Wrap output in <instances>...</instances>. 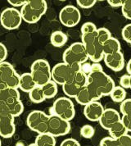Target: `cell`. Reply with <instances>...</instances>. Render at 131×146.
<instances>
[{"mask_svg": "<svg viewBox=\"0 0 131 146\" xmlns=\"http://www.w3.org/2000/svg\"><path fill=\"white\" fill-rule=\"evenodd\" d=\"M115 82L103 71L90 72L87 75V83L84 87L92 101H98L102 97L110 95Z\"/></svg>", "mask_w": 131, "mask_h": 146, "instance_id": "1", "label": "cell"}, {"mask_svg": "<svg viewBox=\"0 0 131 146\" xmlns=\"http://www.w3.org/2000/svg\"><path fill=\"white\" fill-rule=\"evenodd\" d=\"M97 30L93 32L81 34V43L85 46L89 59L93 62H101L104 57L103 50V43L98 37Z\"/></svg>", "mask_w": 131, "mask_h": 146, "instance_id": "2", "label": "cell"}, {"mask_svg": "<svg viewBox=\"0 0 131 146\" xmlns=\"http://www.w3.org/2000/svg\"><path fill=\"white\" fill-rule=\"evenodd\" d=\"M48 4L45 0H27L21 8L22 21L28 24L37 23L46 13Z\"/></svg>", "mask_w": 131, "mask_h": 146, "instance_id": "3", "label": "cell"}, {"mask_svg": "<svg viewBox=\"0 0 131 146\" xmlns=\"http://www.w3.org/2000/svg\"><path fill=\"white\" fill-rule=\"evenodd\" d=\"M62 59L63 62L69 66L81 70L82 65L88 61L89 57L83 44L81 42H75L66 49Z\"/></svg>", "mask_w": 131, "mask_h": 146, "instance_id": "4", "label": "cell"}, {"mask_svg": "<svg viewBox=\"0 0 131 146\" xmlns=\"http://www.w3.org/2000/svg\"><path fill=\"white\" fill-rule=\"evenodd\" d=\"M0 101H2L8 111L14 117H19L24 111V104H22L18 89L7 88L0 90Z\"/></svg>", "mask_w": 131, "mask_h": 146, "instance_id": "5", "label": "cell"}, {"mask_svg": "<svg viewBox=\"0 0 131 146\" xmlns=\"http://www.w3.org/2000/svg\"><path fill=\"white\" fill-rule=\"evenodd\" d=\"M30 74L37 86H42L52 80L51 70L48 62L45 59L35 60L30 67Z\"/></svg>", "mask_w": 131, "mask_h": 146, "instance_id": "6", "label": "cell"}, {"mask_svg": "<svg viewBox=\"0 0 131 146\" xmlns=\"http://www.w3.org/2000/svg\"><path fill=\"white\" fill-rule=\"evenodd\" d=\"M19 79L20 75L11 63L7 62L0 63V90L18 89Z\"/></svg>", "mask_w": 131, "mask_h": 146, "instance_id": "7", "label": "cell"}, {"mask_svg": "<svg viewBox=\"0 0 131 146\" xmlns=\"http://www.w3.org/2000/svg\"><path fill=\"white\" fill-rule=\"evenodd\" d=\"M53 114L70 122L75 115V105L70 98L60 97L53 103Z\"/></svg>", "mask_w": 131, "mask_h": 146, "instance_id": "8", "label": "cell"}, {"mask_svg": "<svg viewBox=\"0 0 131 146\" xmlns=\"http://www.w3.org/2000/svg\"><path fill=\"white\" fill-rule=\"evenodd\" d=\"M14 118L6 105L0 101V136L8 139L15 134L16 126Z\"/></svg>", "mask_w": 131, "mask_h": 146, "instance_id": "9", "label": "cell"}, {"mask_svg": "<svg viewBox=\"0 0 131 146\" xmlns=\"http://www.w3.org/2000/svg\"><path fill=\"white\" fill-rule=\"evenodd\" d=\"M49 115L40 110H34L29 113L26 118L28 127L38 134H44L48 131V122Z\"/></svg>", "mask_w": 131, "mask_h": 146, "instance_id": "10", "label": "cell"}, {"mask_svg": "<svg viewBox=\"0 0 131 146\" xmlns=\"http://www.w3.org/2000/svg\"><path fill=\"white\" fill-rule=\"evenodd\" d=\"M80 70L69 66L65 62H60L56 64L51 70L52 80L57 85L63 86L68 81L71 80L75 73Z\"/></svg>", "mask_w": 131, "mask_h": 146, "instance_id": "11", "label": "cell"}, {"mask_svg": "<svg viewBox=\"0 0 131 146\" xmlns=\"http://www.w3.org/2000/svg\"><path fill=\"white\" fill-rule=\"evenodd\" d=\"M87 83V74L83 71L75 73L70 81L62 86V90L67 98H75L79 91L85 86Z\"/></svg>", "mask_w": 131, "mask_h": 146, "instance_id": "12", "label": "cell"}, {"mask_svg": "<svg viewBox=\"0 0 131 146\" xmlns=\"http://www.w3.org/2000/svg\"><path fill=\"white\" fill-rule=\"evenodd\" d=\"M21 22L22 17L21 13L15 7H7L1 13L0 23L6 30H16L21 26Z\"/></svg>", "mask_w": 131, "mask_h": 146, "instance_id": "13", "label": "cell"}, {"mask_svg": "<svg viewBox=\"0 0 131 146\" xmlns=\"http://www.w3.org/2000/svg\"><path fill=\"white\" fill-rule=\"evenodd\" d=\"M71 131V124L69 121L62 119L58 116L51 114L49 115L48 122L47 133L53 137H59L67 135Z\"/></svg>", "mask_w": 131, "mask_h": 146, "instance_id": "14", "label": "cell"}, {"mask_svg": "<svg viewBox=\"0 0 131 146\" xmlns=\"http://www.w3.org/2000/svg\"><path fill=\"white\" fill-rule=\"evenodd\" d=\"M81 14L78 8L73 5H66L59 13L60 22L66 27H74L78 25Z\"/></svg>", "mask_w": 131, "mask_h": 146, "instance_id": "15", "label": "cell"}, {"mask_svg": "<svg viewBox=\"0 0 131 146\" xmlns=\"http://www.w3.org/2000/svg\"><path fill=\"white\" fill-rule=\"evenodd\" d=\"M104 110V107L99 101H92L85 106L84 114L88 120L91 121H98Z\"/></svg>", "mask_w": 131, "mask_h": 146, "instance_id": "16", "label": "cell"}, {"mask_svg": "<svg viewBox=\"0 0 131 146\" xmlns=\"http://www.w3.org/2000/svg\"><path fill=\"white\" fill-rule=\"evenodd\" d=\"M121 119L120 113L116 109L107 108L103 113L101 118L99 119V123L101 126L105 130H109L115 123L120 121Z\"/></svg>", "mask_w": 131, "mask_h": 146, "instance_id": "17", "label": "cell"}, {"mask_svg": "<svg viewBox=\"0 0 131 146\" xmlns=\"http://www.w3.org/2000/svg\"><path fill=\"white\" fill-rule=\"evenodd\" d=\"M103 60L107 66L114 72H120L124 67V57L121 52L104 55Z\"/></svg>", "mask_w": 131, "mask_h": 146, "instance_id": "18", "label": "cell"}, {"mask_svg": "<svg viewBox=\"0 0 131 146\" xmlns=\"http://www.w3.org/2000/svg\"><path fill=\"white\" fill-rule=\"evenodd\" d=\"M35 86H37L33 80L32 76L30 73L26 72L23 73L22 75H20L18 89H20L21 90L26 93H29Z\"/></svg>", "mask_w": 131, "mask_h": 146, "instance_id": "19", "label": "cell"}, {"mask_svg": "<svg viewBox=\"0 0 131 146\" xmlns=\"http://www.w3.org/2000/svg\"><path fill=\"white\" fill-rule=\"evenodd\" d=\"M120 48H121V45H120V41L117 39L111 36L109 40H107L103 44V55H108V54L120 52Z\"/></svg>", "mask_w": 131, "mask_h": 146, "instance_id": "20", "label": "cell"}, {"mask_svg": "<svg viewBox=\"0 0 131 146\" xmlns=\"http://www.w3.org/2000/svg\"><path fill=\"white\" fill-rule=\"evenodd\" d=\"M67 35L61 31H56L52 32L50 36V42L54 47H62L67 42Z\"/></svg>", "mask_w": 131, "mask_h": 146, "instance_id": "21", "label": "cell"}, {"mask_svg": "<svg viewBox=\"0 0 131 146\" xmlns=\"http://www.w3.org/2000/svg\"><path fill=\"white\" fill-rule=\"evenodd\" d=\"M108 131H109V134H110V137H111L112 139H118V138L123 136L124 135L128 134V131H127L126 128L123 125V123L121 122V121L115 123L108 130Z\"/></svg>", "mask_w": 131, "mask_h": 146, "instance_id": "22", "label": "cell"}, {"mask_svg": "<svg viewBox=\"0 0 131 146\" xmlns=\"http://www.w3.org/2000/svg\"><path fill=\"white\" fill-rule=\"evenodd\" d=\"M34 144L37 146H56V139L48 133L39 134Z\"/></svg>", "mask_w": 131, "mask_h": 146, "instance_id": "23", "label": "cell"}, {"mask_svg": "<svg viewBox=\"0 0 131 146\" xmlns=\"http://www.w3.org/2000/svg\"><path fill=\"white\" fill-rule=\"evenodd\" d=\"M40 87L42 88V90H43L44 95L45 97V100L54 98L57 95L58 91V85L54 81H52V80L48 81V83H46L45 85Z\"/></svg>", "mask_w": 131, "mask_h": 146, "instance_id": "24", "label": "cell"}, {"mask_svg": "<svg viewBox=\"0 0 131 146\" xmlns=\"http://www.w3.org/2000/svg\"><path fill=\"white\" fill-rule=\"evenodd\" d=\"M29 97L34 104H40L45 100V97L40 86H35L32 90H30L29 92Z\"/></svg>", "mask_w": 131, "mask_h": 146, "instance_id": "25", "label": "cell"}, {"mask_svg": "<svg viewBox=\"0 0 131 146\" xmlns=\"http://www.w3.org/2000/svg\"><path fill=\"white\" fill-rule=\"evenodd\" d=\"M111 100L116 103H122L126 98L125 90L120 86H115L110 94Z\"/></svg>", "mask_w": 131, "mask_h": 146, "instance_id": "26", "label": "cell"}, {"mask_svg": "<svg viewBox=\"0 0 131 146\" xmlns=\"http://www.w3.org/2000/svg\"><path fill=\"white\" fill-rule=\"evenodd\" d=\"M94 133H95L94 128L90 125H85L80 129L81 136H83L84 138H86V139H91L94 135Z\"/></svg>", "mask_w": 131, "mask_h": 146, "instance_id": "27", "label": "cell"}, {"mask_svg": "<svg viewBox=\"0 0 131 146\" xmlns=\"http://www.w3.org/2000/svg\"><path fill=\"white\" fill-rule=\"evenodd\" d=\"M116 146H131V135L126 134L123 136L115 139Z\"/></svg>", "mask_w": 131, "mask_h": 146, "instance_id": "28", "label": "cell"}, {"mask_svg": "<svg viewBox=\"0 0 131 146\" xmlns=\"http://www.w3.org/2000/svg\"><path fill=\"white\" fill-rule=\"evenodd\" d=\"M121 11L126 19L131 20V0H124L121 6Z\"/></svg>", "mask_w": 131, "mask_h": 146, "instance_id": "29", "label": "cell"}, {"mask_svg": "<svg viewBox=\"0 0 131 146\" xmlns=\"http://www.w3.org/2000/svg\"><path fill=\"white\" fill-rule=\"evenodd\" d=\"M120 113L123 115L125 114H130L131 113V99L124 100L120 106Z\"/></svg>", "mask_w": 131, "mask_h": 146, "instance_id": "30", "label": "cell"}, {"mask_svg": "<svg viewBox=\"0 0 131 146\" xmlns=\"http://www.w3.org/2000/svg\"><path fill=\"white\" fill-rule=\"evenodd\" d=\"M122 38L123 40L127 42L128 44H131V23L126 25L125 27L122 29Z\"/></svg>", "mask_w": 131, "mask_h": 146, "instance_id": "31", "label": "cell"}, {"mask_svg": "<svg viewBox=\"0 0 131 146\" xmlns=\"http://www.w3.org/2000/svg\"><path fill=\"white\" fill-rule=\"evenodd\" d=\"M77 5L81 8H85V9H89L93 7L97 1L96 0H77L76 1Z\"/></svg>", "mask_w": 131, "mask_h": 146, "instance_id": "32", "label": "cell"}, {"mask_svg": "<svg viewBox=\"0 0 131 146\" xmlns=\"http://www.w3.org/2000/svg\"><path fill=\"white\" fill-rule=\"evenodd\" d=\"M98 28L93 23V22H85L82 25L81 27V34L89 33V32H93L94 31H96Z\"/></svg>", "mask_w": 131, "mask_h": 146, "instance_id": "33", "label": "cell"}, {"mask_svg": "<svg viewBox=\"0 0 131 146\" xmlns=\"http://www.w3.org/2000/svg\"><path fill=\"white\" fill-rule=\"evenodd\" d=\"M121 122L123 123L124 127L126 128L128 132H131V113L130 114H125L123 115L121 117Z\"/></svg>", "mask_w": 131, "mask_h": 146, "instance_id": "34", "label": "cell"}, {"mask_svg": "<svg viewBox=\"0 0 131 146\" xmlns=\"http://www.w3.org/2000/svg\"><path fill=\"white\" fill-rule=\"evenodd\" d=\"M120 86L123 89H130V75H124L120 79Z\"/></svg>", "mask_w": 131, "mask_h": 146, "instance_id": "35", "label": "cell"}, {"mask_svg": "<svg viewBox=\"0 0 131 146\" xmlns=\"http://www.w3.org/2000/svg\"><path fill=\"white\" fill-rule=\"evenodd\" d=\"M60 146H80L79 143L76 139H73V138H68V139H64Z\"/></svg>", "mask_w": 131, "mask_h": 146, "instance_id": "36", "label": "cell"}, {"mask_svg": "<svg viewBox=\"0 0 131 146\" xmlns=\"http://www.w3.org/2000/svg\"><path fill=\"white\" fill-rule=\"evenodd\" d=\"M7 57V50L6 46L0 43V63L3 62H5Z\"/></svg>", "mask_w": 131, "mask_h": 146, "instance_id": "37", "label": "cell"}, {"mask_svg": "<svg viewBox=\"0 0 131 146\" xmlns=\"http://www.w3.org/2000/svg\"><path fill=\"white\" fill-rule=\"evenodd\" d=\"M99 146H116L115 145V139L111 137H105L101 140Z\"/></svg>", "mask_w": 131, "mask_h": 146, "instance_id": "38", "label": "cell"}, {"mask_svg": "<svg viewBox=\"0 0 131 146\" xmlns=\"http://www.w3.org/2000/svg\"><path fill=\"white\" fill-rule=\"evenodd\" d=\"M27 0H8L7 3L11 4L12 6L15 7V8L17 7H22L26 4Z\"/></svg>", "mask_w": 131, "mask_h": 146, "instance_id": "39", "label": "cell"}, {"mask_svg": "<svg viewBox=\"0 0 131 146\" xmlns=\"http://www.w3.org/2000/svg\"><path fill=\"white\" fill-rule=\"evenodd\" d=\"M124 0H108L107 3L111 5V7H121L124 3Z\"/></svg>", "mask_w": 131, "mask_h": 146, "instance_id": "40", "label": "cell"}, {"mask_svg": "<svg viewBox=\"0 0 131 146\" xmlns=\"http://www.w3.org/2000/svg\"><path fill=\"white\" fill-rule=\"evenodd\" d=\"M101 71H103V66L99 62H93L90 66V72H101Z\"/></svg>", "mask_w": 131, "mask_h": 146, "instance_id": "41", "label": "cell"}, {"mask_svg": "<svg viewBox=\"0 0 131 146\" xmlns=\"http://www.w3.org/2000/svg\"><path fill=\"white\" fill-rule=\"evenodd\" d=\"M126 69H127V72L130 74V76H131V59L127 63V66H126Z\"/></svg>", "mask_w": 131, "mask_h": 146, "instance_id": "42", "label": "cell"}, {"mask_svg": "<svg viewBox=\"0 0 131 146\" xmlns=\"http://www.w3.org/2000/svg\"><path fill=\"white\" fill-rule=\"evenodd\" d=\"M28 146H37V145L34 143V144H31V145H28Z\"/></svg>", "mask_w": 131, "mask_h": 146, "instance_id": "43", "label": "cell"}, {"mask_svg": "<svg viewBox=\"0 0 131 146\" xmlns=\"http://www.w3.org/2000/svg\"><path fill=\"white\" fill-rule=\"evenodd\" d=\"M130 89H131V76H130Z\"/></svg>", "mask_w": 131, "mask_h": 146, "instance_id": "44", "label": "cell"}, {"mask_svg": "<svg viewBox=\"0 0 131 146\" xmlns=\"http://www.w3.org/2000/svg\"><path fill=\"white\" fill-rule=\"evenodd\" d=\"M2 145V142H1V139H0V146Z\"/></svg>", "mask_w": 131, "mask_h": 146, "instance_id": "45", "label": "cell"}]
</instances>
